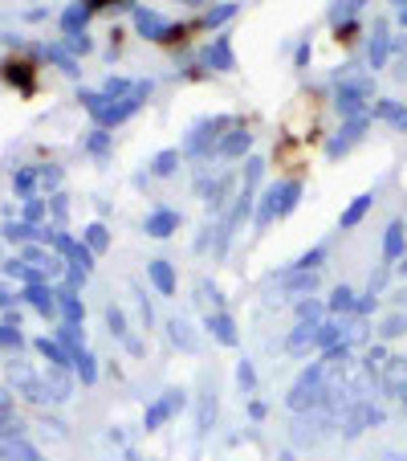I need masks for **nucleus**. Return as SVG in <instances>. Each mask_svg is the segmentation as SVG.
I'll list each match as a JSON object with an SVG mask.
<instances>
[{
    "mask_svg": "<svg viewBox=\"0 0 407 461\" xmlns=\"http://www.w3.org/2000/svg\"><path fill=\"white\" fill-rule=\"evenodd\" d=\"M330 310H334V315H359V294H354L351 286H338L334 294H330Z\"/></svg>",
    "mask_w": 407,
    "mask_h": 461,
    "instance_id": "19",
    "label": "nucleus"
},
{
    "mask_svg": "<svg viewBox=\"0 0 407 461\" xmlns=\"http://www.w3.org/2000/svg\"><path fill=\"white\" fill-rule=\"evenodd\" d=\"M366 123H371V115H363V118H346V123H342V131H338L334 139L326 143V156H330V159L346 156V151H351V147L366 135Z\"/></svg>",
    "mask_w": 407,
    "mask_h": 461,
    "instance_id": "4",
    "label": "nucleus"
},
{
    "mask_svg": "<svg viewBox=\"0 0 407 461\" xmlns=\"http://www.w3.org/2000/svg\"><path fill=\"white\" fill-rule=\"evenodd\" d=\"M204 66H212V70H220V74L237 70V58H232V41H228V37H212L208 54H204Z\"/></svg>",
    "mask_w": 407,
    "mask_h": 461,
    "instance_id": "9",
    "label": "nucleus"
},
{
    "mask_svg": "<svg viewBox=\"0 0 407 461\" xmlns=\"http://www.w3.org/2000/svg\"><path fill=\"white\" fill-rule=\"evenodd\" d=\"M106 245H110L106 229H102V225H90V229H86V249H90V253H102Z\"/></svg>",
    "mask_w": 407,
    "mask_h": 461,
    "instance_id": "29",
    "label": "nucleus"
},
{
    "mask_svg": "<svg viewBox=\"0 0 407 461\" xmlns=\"http://www.w3.org/2000/svg\"><path fill=\"white\" fill-rule=\"evenodd\" d=\"M86 16H90V9H86L82 0L66 9V16H61V29H66V37H70V33H86Z\"/></svg>",
    "mask_w": 407,
    "mask_h": 461,
    "instance_id": "21",
    "label": "nucleus"
},
{
    "mask_svg": "<svg viewBox=\"0 0 407 461\" xmlns=\"http://www.w3.org/2000/svg\"><path fill=\"white\" fill-rule=\"evenodd\" d=\"M363 4H366V0H338L334 9H330V25L338 29V25H342V21H351V16L363 9Z\"/></svg>",
    "mask_w": 407,
    "mask_h": 461,
    "instance_id": "24",
    "label": "nucleus"
},
{
    "mask_svg": "<svg viewBox=\"0 0 407 461\" xmlns=\"http://www.w3.org/2000/svg\"><path fill=\"white\" fill-rule=\"evenodd\" d=\"M326 261V245H314L309 253H302L297 261H289V270H322Z\"/></svg>",
    "mask_w": 407,
    "mask_h": 461,
    "instance_id": "25",
    "label": "nucleus"
},
{
    "mask_svg": "<svg viewBox=\"0 0 407 461\" xmlns=\"http://www.w3.org/2000/svg\"><path fill=\"white\" fill-rule=\"evenodd\" d=\"M90 13H102V9H123V4H130V0H82Z\"/></svg>",
    "mask_w": 407,
    "mask_h": 461,
    "instance_id": "39",
    "label": "nucleus"
},
{
    "mask_svg": "<svg viewBox=\"0 0 407 461\" xmlns=\"http://www.w3.org/2000/svg\"><path fill=\"white\" fill-rule=\"evenodd\" d=\"M249 147H253V135H249V127H244V123H237V127H232V131L225 135V139H220L216 156H225V159H240V156H249Z\"/></svg>",
    "mask_w": 407,
    "mask_h": 461,
    "instance_id": "7",
    "label": "nucleus"
},
{
    "mask_svg": "<svg viewBox=\"0 0 407 461\" xmlns=\"http://www.w3.org/2000/svg\"><path fill=\"white\" fill-rule=\"evenodd\" d=\"M326 306L322 303H297V323H318Z\"/></svg>",
    "mask_w": 407,
    "mask_h": 461,
    "instance_id": "33",
    "label": "nucleus"
},
{
    "mask_svg": "<svg viewBox=\"0 0 407 461\" xmlns=\"http://www.w3.org/2000/svg\"><path fill=\"white\" fill-rule=\"evenodd\" d=\"M297 70H302V66H306V61H309V45H297Z\"/></svg>",
    "mask_w": 407,
    "mask_h": 461,
    "instance_id": "47",
    "label": "nucleus"
},
{
    "mask_svg": "<svg viewBox=\"0 0 407 461\" xmlns=\"http://www.w3.org/2000/svg\"><path fill=\"white\" fill-rule=\"evenodd\" d=\"M180 4H204V0H180Z\"/></svg>",
    "mask_w": 407,
    "mask_h": 461,
    "instance_id": "51",
    "label": "nucleus"
},
{
    "mask_svg": "<svg viewBox=\"0 0 407 461\" xmlns=\"http://www.w3.org/2000/svg\"><path fill=\"white\" fill-rule=\"evenodd\" d=\"M70 261H73V278H86V274H90V265H94V253H90L86 245H73Z\"/></svg>",
    "mask_w": 407,
    "mask_h": 461,
    "instance_id": "26",
    "label": "nucleus"
},
{
    "mask_svg": "<svg viewBox=\"0 0 407 461\" xmlns=\"http://www.w3.org/2000/svg\"><path fill=\"white\" fill-rule=\"evenodd\" d=\"M180 404H183V392H180V388H171V392H168V400H159V404L151 408V412H147V429L163 425V420H168L171 412H175V408H180Z\"/></svg>",
    "mask_w": 407,
    "mask_h": 461,
    "instance_id": "18",
    "label": "nucleus"
},
{
    "mask_svg": "<svg viewBox=\"0 0 407 461\" xmlns=\"http://www.w3.org/2000/svg\"><path fill=\"white\" fill-rule=\"evenodd\" d=\"M106 323H110V331H114V335L130 339V335H127V318H123V310H118V306H110V310H106Z\"/></svg>",
    "mask_w": 407,
    "mask_h": 461,
    "instance_id": "36",
    "label": "nucleus"
},
{
    "mask_svg": "<svg viewBox=\"0 0 407 461\" xmlns=\"http://www.w3.org/2000/svg\"><path fill=\"white\" fill-rule=\"evenodd\" d=\"M168 331H171V343L183 347V351H196V347H200V339L192 335V327H187L183 318H171V323H168Z\"/></svg>",
    "mask_w": 407,
    "mask_h": 461,
    "instance_id": "20",
    "label": "nucleus"
},
{
    "mask_svg": "<svg viewBox=\"0 0 407 461\" xmlns=\"http://www.w3.org/2000/svg\"><path fill=\"white\" fill-rule=\"evenodd\" d=\"M387 58H391V33H387V21H375L366 61H371V70H383V66H387Z\"/></svg>",
    "mask_w": 407,
    "mask_h": 461,
    "instance_id": "8",
    "label": "nucleus"
},
{
    "mask_svg": "<svg viewBox=\"0 0 407 461\" xmlns=\"http://www.w3.org/2000/svg\"><path fill=\"white\" fill-rule=\"evenodd\" d=\"M70 49H78V54H90V37H86V33H70Z\"/></svg>",
    "mask_w": 407,
    "mask_h": 461,
    "instance_id": "43",
    "label": "nucleus"
},
{
    "mask_svg": "<svg viewBox=\"0 0 407 461\" xmlns=\"http://www.w3.org/2000/svg\"><path fill=\"white\" fill-rule=\"evenodd\" d=\"M399 274H403V278H407V258H403V261H399Z\"/></svg>",
    "mask_w": 407,
    "mask_h": 461,
    "instance_id": "50",
    "label": "nucleus"
},
{
    "mask_svg": "<svg viewBox=\"0 0 407 461\" xmlns=\"http://www.w3.org/2000/svg\"><path fill=\"white\" fill-rule=\"evenodd\" d=\"M237 16V4H216V9H208L204 13V21H200V29H220L225 21H232Z\"/></svg>",
    "mask_w": 407,
    "mask_h": 461,
    "instance_id": "23",
    "label": "nucleus"
},
{
    "mask_svg": "<svg viewBox=\"0 0 407 461\" xmlns=\"http://www.w3.org/2000/svg\"><path fill=\"white\" fill-rule=\"evenodd\" d=\"M78 372H82L86 384H94L98 380V368H94V355H86V351H78Z\"/></svg>",
    "mask_w": 407,
    "mask_h": 461,
    "instance_id": "34",
    "label": "nucleus"
},
{
    "mask_svg": "<svg viewBox=\"0 0 407 461\" xmlns=\"http://www.w3.org/2000/svg\"><path fill=\"white\" fill-rule=\"evenodd\" d=\"M269 201H273V213L277 216H289L297 208V201H302V180H281V184L265 188Z\"/></svg>",
    "mask_w": 407,
    "mask_h": 461,
    "instance_id": "5",
    "label": "nucleus"
},
{
    "mask_svg": "<svg viewBox=\"0 0 407 461\" xmlns=\"http://www.w3.org/2000/svg\"><path fill=\"white\" fill-rule=\"evenodd\" d=\"M383 339H399V335H407V315H391V318H383Z\"/></svg>",
    "mask_w": 407,
    "mask_h": 461,
    "instance_id": "31",
    "label": "nucleus"
},
{
    "mask_svg": "<svg viewBox=\"0 0 407 461\" xmlns=\"http://www.w3.org/2000/svg\"><path fill=\"white\" fill-rule=\"evenodd\" d=\"M130 90H135V86H130L127 78H106V86H102V94H106L110 102H118V98H127Z\"/></svg>",
    "mask_w": 407,
    "mask_h": 461,
    "instance_id": "30",
    "label": "nucleus"
},
{
    "mask_svg": "<svg viewBox=\"0 0 407 461\" xmlns=\"http://www.w3.org/2000/svg\"><path fill=\"white\" fill-rule=\"evenodd\" d=\"M0 347H21V335L13 327H0Z\"/></svg>",
    "mask_w": 407,
    "mask_h": 461,
    "instance_id": "44",
    "label": "nucleus"
},
{
    "mask_svg": "<svg viewBox=\"0 0 407 461\" xmlns=\"http://www.w3.org/2000/svg\"><path fill=\"white\" fill-rule=\"evenodd\" d=\"M9 237H13V241H25V237H33V225H9Z\"/></svg>",
    "mask_w": 407,
    "mask_h": 461,
    "instance_id": "45",
    "label": "nucleus"
},
{
    "mask_svg": "<svg viewBox=\"0 0 407 461\" xmlns=\"http://www.w3.org/2000/svg\"><path fill=\"white\" fill-rule=\"evenodd\" d=\"M354 37H359V25H354V21H342V25L334 29V41L338 45H351Z\"/></svg>",
    "mask_w": 407,
    "mask_h": 461,
    "instance_id": "37",
    "label": "nucleus"
},
{
    "mask_svg": "<svg viewBox=\"0 0 407 461\" xmlns=\"http://www.w3.org/2000/svg\"><path fill=\"white\" fill-rule=\"evenodd\" d=\"M147 278L155 282V290H159L163 298H171V294L180 290V282H175V270H171V261H151V265H147Z\"/></svg>",
    "mask_w": 407,
    "mask_h": 461,
    "instance_id": "11",
    "label": "nucleus"
},
{
    "mask_svg": "<svg viewBox=\"0 0 407 461\" xmlns=\"http://www.w3.org/2000/svg\"><path fill=\"white\" fill-rule=\"evenodd\" d=\"M212 331V339L220 347H237V327H232V318L225 315V310H208V323H204Z\"/></svg>",
    "mask_w": 407,
    "mask_h": 461,
    "instance_id": "10",
    "label": "nucleus"
},
{
    "mask_svg": "<svg viewBox=\"0 0 407 461\" xmlns=\"http://www.w3.org/2000/svg\"><path fill=\"white\" fill-rule=\"evenodd\" d=\"M135 29L143 33V37H151V41H159L163 33H168V21L159 13H147V9H135Z\"/></svg>",
    "mask_w": 407,
    "mask_h": 461,
    "instance_id": "16",
    "label": "nucleus"
},
{
    "mask_svg": "<svg viewBox=\"0 0 407 461\" xmlns=\"http://www.w3.org/2000/svg\"><path fill=\"white\" fill-rule=\"evenodd\" d=\"M371 115H375V118H387L395 131H407V106H399L395 98H379L375 106H371Z\"/></svg>",
    "mask_w": 407,
    "mask_h": 461,
    "instance_id": "14",
    "label": "nucleus"
},
{
    "mask_svg": "<svg viewBox=\"0 0 407 461\" xmlns=\"http://www.w3.org/2000/svg\"><path fill=\"white\" fill-rule=\"evenodd\" d=\"M240 118L232 115H216V118H204V123H196V127L187 131V139H183V156H192V159H208L216 147H220V139H225L228 131L237 127Z\"/></svg>",
    "mask_w": 407,
    "mask_h": 461,
    "instance_id": "1",
    "label": "nucleus"
},
{
    "mask_svg": "<svg viewBox=\"0 0 407 461\" xmlns=\"http://www.w3.org/2000/svg\"><path fill=\"white\" fill-rule=\"evenodd\" d=\"M16 188H21V192H29V188L37 184V168H25V172H16V180H13Z\"/></svg>",
    "mask_w": 407,
    "mask_h": 461,
    "instance_id": "40",
    "label": "nucleus"
},
{
    "mask_svg": "<svg viewBox=\"0 0 407 461\" xmlns=\"http://www.w3.org/2000/svg\"><path fill=\"white\" fill-rule=\"evenodd\" d=\"M403 221H391L387 225V237H383V261H403Z\"/></svg>",
    "mask_w": 407,
    "mask_h": 461,
    "instance_id": "15",
    "label": "nucleus"
},
{
    "mask_svg": "<svg viewBox=\"0 0 407 461\" xmlns=\"http://www.w3.org/2000/svg\"><path fill=\"white\" fill-rule=\"evenodd\" d=\"M147 237H171V233L180 229V213H171V208H159V213L147 216Z\"/></svg>",
    "mask_w": 407,
    "mask_h": 461,
    "instance_id": "13",
    "label": "nucleus"
},
{
    "mask_svg": "<svg viewBox=\"0 0 407 461\" xmlns=\"http://www.w3.org/2000/svg\"><path fill=\"white\" fill-rule=\"evenodd\" d=\"M37 347H41V351H45V355H49V360L57 363V368H61V363H70V360H66V351H61V347H57V343H49V339H41V343H37Z\"/></svg>",
    "mask_w": 407,
    "mask_h": 461,
    "instance_id": "38",
    "label": "nucleus"
},
{
    "mask_svg": "<svg viewBox=\"0 0 407 461\" xmlns=\"http://www.w3.org/2000/svg\"><path fill=\"white\" fill-rule=\"evenodd\" d=\"M391 54H399V58H407V33H403V37H391Z\"/></svg>",
    "mask_w": 407,
    "mask_h": 461,
    "instance_id": "46",
    "label": "nucleus"
},
{
    "mask_svg": "<svg viewBox=\"0 0 407 461\" xmlns=\"http://www.w3.org/2000/svg\"><path fill=\"white\" fill-rule=\"evenodd\" d=\"M326 368H330V363L318 360V363H309L306 372L297 375V384L289 388V396H285V404H289L294 412H306V408H314V404H322V396H326Z\"/></svg>",
    "mask_w": 407,
    "mask_h": 461,
    "instance_id": "2",
    "label": "nucleus"
},
{
    "mask_svg": "<svg viewBox=\"0 0 407 461\" xmlns=\"http://www.w3.org/2000/svg\"><path fill=\"white\" fill-rule=\"evenodd\" d=\"M106 147H110V139H106V131H94V135H90V151H94V156H102Z\"/></svg>",
    "mask_w": 407,
    "mask_h": 461,
    "instance_id": "41",
    "label": "nucleus"
},
{
    "mask_svg": "<svg viewBox=\"0 0 407 461\" xmlns=\"http://www.w3.org/2000/svg\"><path fill=\"white\" fill-rule=\"evenodd\" d=\"M261 176H265V159L249 156V163H244V192H253V188L261 184Z\"/></svg>",
    "mask_w": 407,
    "mask_h": 461,
    "instance_id": "27",
    "label": "nucleus"
},
{
    "mask_svg": "<svg viewBox=\"0 0 407 461\" xmlns=\"http://www.w3.org/2000/svg\"><path fill=\"white\" fill-rule=\"evenodd\" d=\"M25 298H33V306H37L41 315H53V310H57V298L49 294V290H41V286H29Z\"/></svg>",
    "mask_w": 407,
    "mask_h": 461,
    "instance_id": "28",
    "label": "nucleus"
},
{
    "mask_svg": "<svg viewBox=\"0 0 407 461\" xmlns=\"http://www.w3.org/2000/svg\"><path fill=\"white\" fill-rule=\"evenodd\" d=\"M49 58H53V61H57V66H61V70H66V74H78V66H73V58H66L61 49H49Z\"/></svg>",
    "mask_w": 407,
    "mask_h": 461,
    "instance_id": "42",
    "label": "nucleus"
},
{
    "mask_svg": "<svg viewBox=\"0 0 407 461\" xmlns=\"http://www.w3.org/2000/svg\"><path fill=\"white\" fill-rule=\"evenodd\" d=\"M237 384H240L244 392H253V388H257V372H253V363H249V360L237 368Z\"/></svg>",
    "mask_w": 407,
    "mask_h": 461,
    "instance_id": "35",
    "label": "nucleus"
},
{
    "mask_svg": "<svg viewBox=\"0 0 407 461\" xmlns=\"http://www.w3.org/2000/svg\"><path fill=\"white\" fill-rule=\"evenodd\" d=\"M391 298H395V303H399V306H407V286H403V290H395Z\"/></svg>",
    "mask_w": 407,
    "mask_h": 461,
    "instance_id": "48",
    "label": "nucleus"
},
{
    "mask_svg": "<svg viewBox=\"0 0 407 461\" xmlns=\"http://www.w3.org/2000/svg\"><path fill=\"white\" fill-rule=\"evenodd\" d=\"M57 298H61V310H66V318H70V323H78V318H82V303L73 298L70 290H61Z\"/></svg>",
    "mask_w": 407,
    "mask_h": 461,
    "instance_id": "32",
    "label": "nucleus"
},
{
    "mask_svg": "<svg viewBox=\"0 0 407 461\" xmlns=\"http://www.w3.org/2000/svg\"><path fill=\"white\" fill-rule=\"evenodd\" d=\"M399 25H403V29H407V9H399Z\"/></svg>",
    "mask_w": 407,
    "mask_h": 461,
    "instance_id": "49",
    "label": "nucleus"
},
{
    "mask_svg": "<svg viewBox=\"0 0 407 461\" xmlns=\"http://www.w3.org/2000/svg\"><path fill=\"white\" fill-rule=\"evenodd\" d=\"M180 159H183L180 147H168V151H159V156L151 159V176H171L175 168H180Z\"/></svg>",
    "mask_w": 407,
    "mask_h": 461,
    "instance_id": "22",
    "label": "nucleus"
},
{
    "mask_svg": "<svg viewBox=\"0 0 407 461\" xmlns=\"http://www.w3.org/2000/svg\"><path fill=\"white\" fill-rule=\"evenodd\" d=\"M334 111H338L342 118H363V115H366V98H363V94H354V90H346V86H338Z\"/></svg>",
    "mask_w": 407,
    "mask_h": 461,
    "instance_id": "12",
    "label": "nucleus"
},
{
    "mask_svg": "<svg viewBox=\"0 0 407 461\" xmlns=\"http://www.w3.org/2000/svg\"><path fill=\"white\" fill-rule=\"evenodd\" d=\"M371 204H375V196H371V192H363V196H354V201L346 204V208H342V216H338V225H342V229H354V225H359V221L366 216V208H371Z\"/></svg>",
    "mask_w": 407,
    "mask_h": 461,
    "instance_id": "17",
    "label": "nucleus"
},
{
    "mask_svg": "<svg viewBox=\"0 0 407 461\" xmlns=\"http://www.w3.org/2000/svg\"><path fill=\"white\" fill-rule=\"evenodd\" d=\"M0 78H4L9 86H16L21 94H33V90H37V61H29V58H4Z\"/></svg>",
    "mask_w": 407,
    "mask_h": 461,
    "instance_id": "3",
    "label": "nucleus"
},
{
    "mask_svg": "<svg viewBox=\"0 0 407 461\" xmlns=\"http://www.w3.org/2000/svg\"><path fill=\"white\" fill-rule=\"evenodd\" d=\"M273 282H281L285 286V294H314V286H318V270H281V274H273Z\"/></svg>",
    "mask_w": 407,
    "mask_h": 461,
    "instance_id": "6",
    "label": "nucleus"
}]
</instances>
